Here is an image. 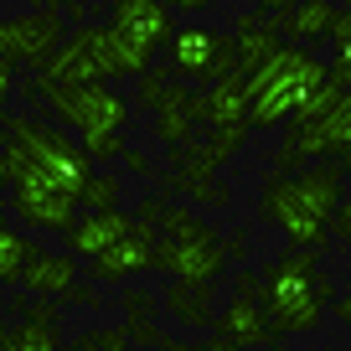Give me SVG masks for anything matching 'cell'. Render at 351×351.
<instances>
[{"label": "cell", "mask_w": 351, "mask_h": 351, "mask_svg": "<svg viewBox=\"0 0 351 351\" xmlns=\"http://www.w3.org/2000/svg\"><path fill=\"white\" fill-rule=\"evenodd\" d=\"M253 5H258V11H274V16H289L300 0H253Z\"/></svg>", "instance_id": "38"}, {"label": "cell", "mask_w": 351, "mask_h": 351, "mask_svg": "<svg viewBox=\"0 0 351 351\" xmlns=\"http://www.w3.org/2000/svg\"><path fill=\"white\" fill-rule=\"evenodd\" d=\"M305 160H336L341 171L351 165V93H341V104L330 114H320L315 124H289V140L279 145L274 165L279 176L305 171Z\"/></svg>", "instance_id": "7"}, {"label": "cell", "mask_w": 351, "mask_h": 351, "mask_svg": "<svg viewBox=\"0 0 351 351\" xmlns=\"http://www.w3.org/2000/svg\"><path fill=\"white\" fill-rule=\"evenodd\" d=\"M0 186H11V150L0 145Z\"/></svg>", "instance_id": "40"}, {"label": "cell", "mask_w": 351, "mask_h": 351, "mask_svg": "<svg viewBox=\"0 0 351 351\" xmlns=\"http://www.w3.org/2000/svg\"><path fill=\"white\" fill-rule=\"evenodd\" d=\"M336 16H341V5L336 0H300L289 16H279V26H285V36H289V47H315V42H330V32H336Z\"/></svg>", "instance_id": "20"}, {"label": "cell", "mask_w": 351, "mask_h": 351, "mask_svg": "<svg viewBox=\"0 0 351 351\" xmlns=\"http://www.w3.org/2000/svg\"><path fill=\"white\" fill-rule=\"evenodd\" d=\"M160 351H232V346H228V341H217V336H212V341H165Z\"/></svg>", "instance_id": "33"}, {"label": "cell", "mask_w": 351, "mask_h": 351, "mask_svg": "<svg viewBox=\"0 0 351 351\" xmlns=\"http://www.w3.org/2000/svg\"><path fill=\"white\" fill-rule=\"evenodd\" d=\"M124 165H130V171H134V176H150V160H145V155H140V150H124Z\"/></svg>", "instance_id": "39"}, {"label": "cell", "mask_w": 351, "mask_h": 351, "mask_svg": "<svg viewBox=\"0 0 351 351\" xmlns=\"http://www.w3.org/2000/svg\"><path fill=\"white\" fill-rule=\"evenodd\" d=\"M191 119L207 124V130L248 124V83L232 73V77H222V83H212V88H197V93H191Z\"/></svg>", "instance_id": "15"}, {"label": "cell", "mask_w": 351, "mask_h": 351, "mask_svg": "<svg viewBox=\"0 0 351 351\" xmlns=\"http://www.w3.org/2000/svg\"><path fill=\"white\" fill-rule=\"evenodd\" d=\"M36 238H26V232H16V228H0V285H21V274H26V263L36 258Z\"/></svg>", "instance_id": "23"}, {"label": "cell", "mask_w": 351, "mask_h": 351, "mask_svg": "<svg viewBox=\"0 0 351 351\" xmlns=\"http://www.w3.org/2000/svg\"><path fill=\"white\" fill-rule=\"evenodd\" d=\"M62 21H77V26H93V5H88V0H67V5H62Z\"/></svg>", "instance_id": "35"}, {"label": "cell", "mask_w": 351, "mask_h": 351, "mask_svg": "<svg viewBox=\"0 0 351 351\" xmlns=\"http://www.w3.org/2000/svg\"><path fill=\"white\" fill-rule=\"evenodd\" d=\"M232 42H238V77H253L279 47H285L279 42V21H269V16H238Z\"/></svg>", "instance_id": "19"}, {"label": "cell", "mask_w": 351, "mask_h": 351, "mask_svg": "<svg viewBox=\"0 0 351 351\" xmlns=\"http://www.w3.org/2000/svg\"><path fill=\"white\" fill-rule=\"evenodd\" d=\"M88 269H93V279H99V285H124V279L155 269V228H150V222H134L130 238L114 243V248L104 253V258H93Z\"/></svg>", "instance_id": "14"}, {"label": "cell", "mask_w": 351, "mask_h": 351, "mask_svg": "<svg viewBox=\"0 0 351 351\" xmlns=\"http://www.w3.org/2000/svg\"><path fill=\"white\" fill-rule=\"evenodd\" d=\"M124 202V181L114 171H93L83 181V191H77V207L83 212H109V207H119Z\"/></svg>", "instance_id": "24"}, {"label": "cell", "mask_w": 351, "mask_h": 351, "mask_svg": "<svg viewBox=\"0 0 351 351\" xmlns=\"http://www.w3.org/2000/svg\"><path fill=\"white\" fill-rule=\"evenodd\" d=\"M88 5H93V0H88Z\"/></svg>", "instance_id": "46"}, {"label": "cell", "mask_w": 351, "mask_h": 351, "mask_svg": "<svg viewBox=\"0 0 351 351\" xmlns=\"http://www.w3.org/2000/svg\"><path fill=\"white\" fill-rule=\"evenodd\" d=\"M253 295H263V279L253 274V269H243L238 285H232V300H253Z\"/></svg>", "instance_id": "34"}, {"label": "cell", "mask_w": 351, "mask_h": 351, "mask_svg": "<svg viewBox=\"0 0 351 351\" xmlns=\"http://www.w3.org/2000/svg\"><path fill=\"white\" fill-rule=\"evenodd\" d=\"M263 315L274 326V336H310L320 326V315L330 310V279L315 269V253H279L263 269Z\"/></svg>", "instance_id": "2"}, {"label": "cell", "mask_w": 351, "mask_h": 351, "mask_svg": "<svg viewBox=\"0 0 351 351\" xmlns=\"http://www.w3.org/2000/svg\"><path fill=\"white\" fill-rule=\"evenodd\" d=\"M11 150V145H5ZM11 212L36 232H73L77 222V197L57 191L42 171L21 160V150H11Z\"/></svg>", "instance_id": "9"}, {"label": "cell", "mask_w": 351, "mask_h": 351, "mask_svg": "<svg viewBox=\"0 0 351 351\" xmlns=\"http://www.w3.org/2000/svg\"><path fill=\"white\" fill-rule=\"evenodd\" d=\"M165 310H171L181 326H212L217 310H212V285H176L165 289Z\"/></svg>", "instance_id": "22"}, {"label": "cell", "mask_w": 351, "mask_h": 351, "mask_svg": "<svg viewBox=\"0 0 351 351\" xmlns=\"http://www.w3.org/2000/svg\"><path fill=\"white\" fill-rule=\"evenodd\" d=\"M243 145H248V124L207 130V140H191V145H181V150H171V181H212Z\"/></svg>", "instance_id": "11"}, {"label": "cell", "mask_w": 351, "mask_h": 351, "mask_svg": "<svg viewBox=\"0 0 351 351\" xmlns=\"http://www.w3.org/2000/svg\"><path fill=\"white\" fill-rule=\"evenodd\" d=\"M341 11H351V0H341Z\"/></svg>", "instance_id": "45"}, {"label": "cell", "mask_w": 351, "mask_h": 351, "mask_svg": "<svg viewBox=\"0 0 351 351\" xmlns=\"http://www.w3.org/2000/svg\"><path fill=\"white\" fill-rule=\"evenodd\" d=\"M119 305H124V326H145V320L155 315V300H150V295H140V289H130Z\"/></svg>", "instance_id": "31"}, {"label": "cell", "mask_w": 351, "mask_h": 351, "mask_svg": "<svg viewBox=\"0 0 351 351\" xmlns=\"http://www.w3.org/2000/svg\"><path fill=\"white\" fill-rule=\"evenodd\" d=\"M330 228H341V238H351V207H341V222H330Z\"/></svg>", "instance_id": "42"}, {"label": "cell", "mask_w": 351, "mask_h": 351, "mask_svg": "<svg viewBox=\"0 0 351 351\" xmlns=\"http://www.w3.org/2000/svg\"><path fill=\"white\" fill-rule=\"evenodd\" d=\"M243 83H248V130H279V124L295 119V109L315 88L330 83V73H326V62H320L315 52L285 42L253 77H243Z\"/></svg>", "instance_id": "3"}, {"label": "cell", "mask_w": 351, "mask_h": 351, "mask_svg": "<svg viewBox=\"0 0 351 351\" xmlns=\"http://www.w3.org/2000/svg\"><path fill=\"white\" fill-rule=\"evenodd\" d=\"M330 83L351 93V11L336 16V32H330V62H326Z\"/></svg>", "instance_id": "25"}, {"label": "cell", "mask_w": 351, "mask_h": 351, "mask_svg": "<svg viewBox=\"0 0 351 351\" xmlns=\"http://www.w3.org/2000/svg\"><path fill=\"white\" fill-rule=\"evenodd\" d=\"M341 93H346V88H336V83L315 88V93H310V99H305V104H300V109H295V119H289V124H315L320 114H330V109H336V104H341Z\"/></svg>", "instance_id": "27"}, {"label": "cell", "mask_w": 351, "mask_h": 351, "mask_svg": "<svg viewBox=\"0 0 351 351\" xmlns=\"http://www.w3.org/2000/svg\"><path fill=\"white\" fill-rule=\"evenodd\" d=\"M124 134H99V140H83V155H88V165H104V160H124Z\"/></svg>", "instance_id": "29"}, {"label": "cell", "mask_w": 351, "mask_h": 351, "mask_svg": "<svg viewBox=\"0 0 351 351\" xmlns=\"http://www.w3.org/2000/svg\"><path fill=\"white\" fill-rule=\"evenodd\" d=\"M67 42V21L62 16H42V11H26V16H0V57L16 67H36L42 73Z\"/></svg>", "instance_id": "10"}, {"label": "cell", "mask_w": 351, "mask_h": 351, "mask_svg": "<svg viewBox=\"0 0 351 351\" xmlns=\"http://www.w3.org/2000/svg\"><path fill=\"white\" fill-rule=\"evenodd\" d=\"M124 330H130V346H134V351H140V346H155V351H160V346H165V336H160V326H155V320H145V326H124Z\"/></svg>", "instance_id": "32"}, {"label": "cell", "mask_w": 351, "mask_h": 351, "mask_svg": "<svg viewBox=\"0 0 351 351\" xmlns=\"http://www.w3.org/2000/svg\"><path fill=\"white\" fill-rule=\"evenodd\" d=\"M5 134H11V114L0 109V145H5Z\"/></svg>", "instance_id": "43"}, {"label": "cell", "mask_w": 351, "mask_h": 351, "mask_svg": "<svg viewBox=\"0 0 351 351\" xmlns=\"http://www.w3.org/2000/svg\"><path fill=\"white\" fill-rule=\"evenodd\" d=\"M212 330H217V341H228L232 351H253V346H269V341H274V326H269L258 300H228V305L217 310V320H212Z\"/></svg>", "instance_id": "16"}, {"label": "cell", "mask_w": 351, "mask_h": 351, "mask_svg": "<svg viewBox=\"0 0 351 351\" xmlns=\"http://www.w3.org/2000/svg\"><path fill=\"white\" fill-rule=\"evenodd\" d=\"M165 67H171L176 83L212 88V83L238 73V42H232V32H217L207 21L176 26V36L165 42Z\"/></svg>", "instance_id": "6"}, {"label": "cell", "mask_w": 351, "mask_h": 351, "mask_svg": "<svg viewBox=\"0 0 351 351\" xmlns=\"http://www.w3.org/2000/svg\"><path fill=\"white\" fill-rule=\"evenodd\" d=\"M109 32L119 36V42H130L140 57H150V62H155V52L176 36V16L165 11L160 0H119V5H114Z\"/></svg>", "instance_id": "12"}, {"label": "cell", "mask_w": 351, "mask_h": 351, "mask_svg": "<svg viewBox=\"0 0 351 351\" xmlns=\"http://www.w3.org/2000/svg\"><path fill=\"white\" fill-rule=\"evenodd\" d=\"M36 77H47V83H57V88H93V83L124 77L119 57H114V32L109 26H77V32H67L62 52H57Z\"/></svg>", "instance_id": "8"}, {"label": "cell", "mask_w": 351, "mask_h": 351, "mask_svg": "<svg viewBox=\"0 0 351 351\" xmlns=\"http://www.w3.org/2000/svg\"><path fill=\"white\" fill-rule=\"evenodd\" d=\"M171 186L197 202H212V207H228V186H212V181H171Z\"/></svg>", "instance_id": "30"}, {"label": "cell", "mask_w": 351, "mask_h": 351, "mask_svg": "<svg viewBox=\"0 0 351 351\" xmlns=\"http://www.w3.org/2000/svg\"><path fill=\"white\" fill-rule=\"evenodd\" d=\"M160 5H165V11H186V16H202V11H212V5H217V0H160Z\"/></svg>", "instance_id": "36"}, {"label": "cell", "mask_w": 351, "mask_h": 351, "mask_svg": "<svg viewBox=\"0 0 351 351\" xmlns=\"http://www.w3.org/2000/svg\"><path fill=\"white\" fill-rule=\"evenodd\" d=\"M258 207H263V217L289 238V248L315 253L320 243H326L330 222H336V207H341V165L320 160V165L295 171V176L274 171L258 191Z\"/></svg>", "instance_id": "1"}, {"label": "cell", "mask_w": 351, "mask_h": 351, "mask_svg": "<svg viewBox=\"0 0 351 351\" xmlns=\"http://www.w3.org/2000/svg\"><path fill=\"white\" fill-rule=\"evenodd\" d=\"M77 269H83V263H77L73 253H52V248H42L32 263H26L21 285L32 289L36 300H62V295H73V289H77Z\"/></svg>", "instance_id": "18"}, {"label": "cell", "mask_w": 351, "mask_h": 351, "mask_svg": "<svg viewBox=\"0 0 351 351\" xmlns=\"http://www.w3.org/2000/svg\"><path fill=\"white\" fill-rule=\"evenodd\" d=\"M155 140H165V150H181V145L197 140V119H191V88L171 83L165 99L155 104Z\"/></svg>", "instance_id": "21"}, {"label": "cell", "mask_w": 351, "mask_h": 351, "mask_svg": "<svg viewBox=\"0 0 351 351\" xmlns=\"http://www.w3.org/2000/svg\"><path fill=\"white\" fill-rule=\"evenodd\" d=\"M26 99L52 109L57 130H73L77 140H99V134H124L130 124V99L114 83H93V88H57L47 77L26 83Z\"/></svg>", "instance_id": "4"}, {"label": "cell", "mask_w": 351, "mask_h": 351, "mask_svg": "<svg viewBox=\"0 0 351 351\" xmlns=\"http://www.w3.org/2000/svg\"><path fill=\"white\" fill-rule=\"evenodd\" d=\"M5 145L21 150V160L32 165V171H42L57 191H67V197H77L83 181L93 176L83 145H73L57 124L36 119V114H11V134H5Z\"/></svg>", "instance_id": "5"}, {"label": "cell", "mask_w": 351, "mask_h": 351, "mask_svg": "<svg viewBox=\"0 0 351 351\" xmlns=\"http://www.w3.org/2000/svg\"><path fill=\"white\" fill-rule=\"evenodd\" d=\"M0 351H62L57 341V305H32L21 320L0 326Z\"/></svg>", "instance_id": "17"}, {"label": "cell", "mask_w": 351, "mask_h": 351, "mask_svg": "<svg viewBox=\"0 0 351 351\" xmlns=\"http://www.w3.org/2000/svg\"><path fill=\"white\" fill-rule=\"evenodd\" d=\"M5 222H11V202L0 197V228H5Z\"/></svg>", "instance_id": "44"}, {"label": "cell", "mask_w": 351, "mask_h": 351, "mask_svg": "<svg viewBox=\"0 0 351 351\" xmlns=\"http://www.w3.org/2000/svg\"><path fill=\"white\" fill-rule=\"evenodd\" d=\"M171 83H176L171 67H150V73H140V77H134V104H140V109H155Z\"/></svg>", "instance_id": "26"}, {"label": "cell", "mask_w": 351, "mask_h": 351, "mask_svg": "<svg viewBox=\"0 0 351 351\" xmlns=\"http://www.w3.org/2000/svg\"><path fill=\"white\" fill-rule=\"evenodd\" d=\"M67 300H77V305H99V289H73Z\"/></svg>", "instance_id": "41"}, {"label": "cell", "mask_w": 351, "mask_h": 351, "mask_svg": "<svg viewBox=\"0 0 351 351\" xmlns=\"http://www.w3.org/2000/svg\"><path fill=\"white\" fill-rule=\"evenodd\" d=\"M11 93H16V62H5V57H0V109L11 104Z\"/></svg>", "instance_id": "37"}, {"label": "cell", "mask_w": 351, "mask_h": 351, "mask_svg": "<svg viewBox=\"0 0 351 351\" xmlns=\"http://www.w3.org/2000/svg\"><path fill=\"white\" fill-rule=\"evenodd\" d=\"M134 232V217L124 207H109V212H83V217L73 222V232H67V253L73 258H104V253L114 248V243H124Z\"/></svg>", "instance_id": "13"}, {"label": "cell", "mask_w": 351, "mask_h": 351, "mask_svg": "<svg viewBox=\"0 0 351 351\" xmlns=\"http://www.w3.org/2000/svg\"><path fill=\"white\" fill-rule=\"evenodd\" d=\"M73 351H130V330L124 326H109V330H83L73 341Z\"/></svg>", "instance_id": "28"}]
</instances>
